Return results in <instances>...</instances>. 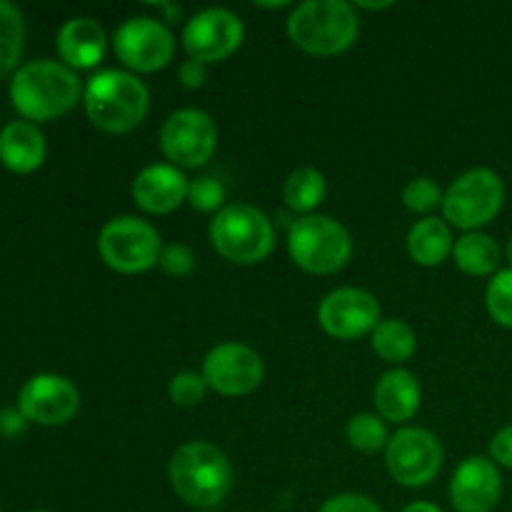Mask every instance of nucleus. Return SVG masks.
Returning a JSON list of instances; mask_svg holds the SVG:
<instances>
[{
  "label": "nucleus",
  "instance_id": "nucleus-22",
  "mask_svg": "<svg viewBox=\"0 0 512 512\" xmlns=\"http://www.w3.org/2000/svg\"><path fill=\"white\" fill-rule=\"evenodd\" d=\"M453 260L458 270L473 278H493L503 263V250H500L498 240L493 235L475 230V233H465L463 238L455 240Z\"/></svg>",
  "mask_w": 512,
  "mask_h": 512
},
{
  "label": "nucleus",
  "instance_id": "nucleus-26",
  "mask_svg": "<svg viewBox=\"0 0 512 512\" xmlns=\"http://www.w3.org/2000/svg\"><path fill=\"white\" fill-rule=\"evenodd\" d=\"M345 438L353 450L363 455L380 453V450L388 448V428H385V420L375 413H358L348 420V428H345Z\"/></svg>",
  "mask_w": 512,
  "mask_h": 512
},
{
  "label": "nucleus",
  "instance_id": "nucleus-1",
  "mask_svg": "<svg viewBox=\"0 0 512 512\" xmlns=\"http://www.w3.org/2000/svg\"><path fill=\"white\" fill-rule=\"evenodd\" d=\"M83 98L75 70L58 60H30L10 78V103L28 123H48L68 115Z\"/></svg>",
  "mask_w": 512,
  "mask_h": 512
},
{
  "label": "nucleus",
  "instance_id": "nucleus-21",
  "mask_svg": "<svg viewBox=\"0 0 512 512\" xmlns=\"http://www.w3.org/2000/svg\"><path fill=\"white\" fill-rule=\"evenodd\" d=\"M455 240L453 230L443 218H428L418 220L408 233V253L413 263L423 265V268H438L445 260L453 255Z\"/></svg>",
  "mask_w": 512,
  "mask_h": 512
},
{
  "label": "nucleus",
  "instance_id": "nucleus-36",
  "mask_svg": "<svg viewBox=\"0 0 512 512\" xmlns=\"http://www.w3.org/2000/svg\"><path fill=\"white\" fill-rule=\"evenodd\" d=\"M403 512H443V510H440L438 505H433V503H425V500H418V503H410V505H405Z\"/></svg>",
  "mask_w": 512,
  "mask_h": 512
},
{
  "label": "nucleus",
  "instance_id": "nucleus-15",
  "mask_svg": "<svg viewBox=\"0 0 512 512\" xmlns=\"http://www.w3.org/2000/svg\"><path fill=\"white\" fill-rule=\"evenodd\" d=\"M380 303L363 288H338L318 305V323L335 340L365 338L380 323Z\"/></svg>",
  "mask_w": 512,
  "mask_h": 512
},
{
  "label": "nucleus",
  "instance_id": "nucleus-7",
  "mask_svg": "<svg viewBox=\"0 0 512 512\" xmlns=\"http://www.w3.org/2000/svg\"><path fill=\"white\" fill-rule=\"evenodd\" d=\"M505 203V183L495 170L470 168L450 183L443 198V220L453 228L475 233L498 218Z\"/></svg>",
  "mask_w": 512,
  "mask_h": 512
},
{
  "label": "nucleus",
  "instance_id": "nucleus-4",
  "mask_svg": "<svg viewBox=\"0 0 512 512\" xmlns=\"http://www.w3.org/2000/svg\"><path fill=\"white\" fill-rule=\"evenodd\" d=\"M360 23L353 3L305 0L288 15V38L295 48L315 58H333L353 48Z\"/></svg>",
  "mask_w": 512,
  "mask_h": 512
},
{
  "label": "nucleus",
  "instance_id": "nucleus-28",
  "mask_svg": "<svg viewBox=\"0 0 512 512\" xmlns=\"http://www.w3.org/2000/svg\"><path fill=\"white\" fill-rule=\"evenodd\" d=\"M225 198H228V190L213 175H200L190 180L188 203L198 213H220L225 208Z\"/></svg>",
  "mask_w": 512,
  "mask_h": 512
},
{
  "label": "nucleus",
  "instance_id": "nucleus-19",
  "mask_svg": "<svg viewBox=\"0 0 512 512\" xmlns=\"http://www.w3.org/2000/svg\"><path fill=\"white\" fill-rule=\"evenodd\" d=\"M373 398L380 418L400 425L415 418L423 403V390H420V380L410 370L393 368L380 375Z\"/></svg>",
  "mask_w": 512,
  "mask_h": 512
},
{
  "label": "nucleus",
  "instance_id": "nucleus-16",
  "mask_svg": "<svg viewBox=\"0 0 512 512\" xmlns=\"http://www.w3.org/2000/svg\"><path fill=\"white\" fill-rule=\"evenodd\" d=\"M448 495L458 512H493L503 495V475L490 458L470 455L455 468Z\"/></svg>",
  "mask_w": 512,
  "mask_h": 512
},
{
  "label": "nucleus",
  "instance_id": "nucleus-6",
  "mask_svg": "<svg viewBox=\"0 0 512 512\" xmlns=\"http://www.w3.org/2000/svg\"><path fill=\"white\" fill-rule=\"evenodd\" d=\"M288 253L310 275H333L348 265L353 238L330 215H303L288 228Z\"/></svg>",
  "mask_w": 512,
  "mask_h": 512
},
{
  "label": "nucleus",
  "instance_id": "nucleus-9",
  "mask_svg": "<svg viewBox=\"0 0 512 512\" xmlns=\"http://www.w3.org/2000/svg\"><path fill=\"white\" fill-rule=\"evenodd\" d=\"M385 468L390 478L405 488H425L443 470V445L428 428H400L385 448Z\"/></svg>",
  "mask_w": 512,
  "mask_h": 512
},
{
  "label": "nucleus",
  "instance_id": "nucleus-5",
  "mask_svg": "<svg viewBox=\"0 0 512 512\" xmlns=\"http://www.w3.org/2000/svg\"><path fill=\"white\" fill-rule=\"evenodd\" d=\"M210 243L235 265L263 263L275 248V225L255 205H225L210 223Z\"/></svg>",
  "mask_w": 512,
  "mask_h": 512
},
{
  "label": "nucleus",
  "instance_id": "nucleus-10",
  "mask_svg": "<svg viewBox=\"0 0 512 512\" xmlns=\"http://www.w3.org/2000/svg\"><path fill=\"white\" fill-rule=\"evenodd\" d=\"M160 150L175 168H203L218 150V125L200 108L175 110L160 128Z\"/></svg>",
  "mask_w": 512,
  "mask_h": 512
},
{
  "label": "nucleus",
  "instance_id": "nucleus-31",
  "mask_svg": "<svg viewBox=\"0 0 512 512\" xmlns=\"http://www.w3.org/2000/svg\"><path fill=\"white\" fill-rule=\"evenodd\" d=\"M158 265L170 275V278H185V275L193 273L195 255H193V250L183 243L165 245L163 253H160Z\"/></svg>",
  "mask_w": 512,
  "mask_h": 512
},
{
  "label": "nucleus",
  "instance_id": "nucleus-23",
  "mask_svg": "<svg viewBox=\"0 0 512 512\" xmlns=\"http://www.w3.org/2000/svg\"><path fill=\"white\" fill-rule=\"evenodd\" d=\"M370 345H373L375 355L380 360L400 368V365L408 363L415 355L418 338H415V330L405 320L388 318L375 325V330L370 333Z\"/></svg>",
  "mask_w": 512,
  "mask_h": 512
},
{
  "label": "nucleus",
  "instance_id": "nucleus-24",
  "mask_svg": "<svg viewBox=\"0 0 512 512\" xmlns=\"http://www.w3.org/2000/svg\"><path fill=\"white\" fill-rule=\"evenodd\" d=\"M325 195H328V180L318 168H310V165L293 170L283 185L285 205L293 213L313 215V210L323 203Z\"/></svg>",
  "mask_w": 512,
  "mask_h": 512
},
{
  "label": "nucleus",
  "instance_id": "nucleus-42",
  "mask_svg": "<svg viewBox=\"0 0 512 512\" xmlns=\"http://www.w3.org/2000/svg\"><path fill=\"white\" fill-rule=\"evenodd\" d=\"M203 512H213V510H203Z\"/></svg>",
  "mask_w": 512,
  "mask_h": 512
},
{
  "label": "nucleus",
  "instance_id": "nucleus-30",
  "mask_svg": "<svg viewBox=\"0 0 512 512\" xmlns=\"http://www.w3.org/2000/svg\"><path fill=\"white\" fill-rule=\"evenodd\" d=\"M208 383H205L203 373H193V370H183V373L173 375L168 385V395L178 408H195L208 395Z\"/></svg>",
  "mask_w": 512,
  "mask_h": 512
},
{
  "label": "nucleus",
  "instance_id": "nucleus-12",
  "mask_svg": "<svg viewBox=\"0 0 512 512\" xmlns=\"http://www.w3.org/2000/svg\"><path fill=\"white\" fill-rule=\"evenodd\" d=\"M203 378L210 390L225 398H243L260 388L265 365L258 350L243 343H220L203 360Z\"/></svg>",
  "mask_w": 512,
  "mask_h": 512
},
{
  "label": "nucleus",
  "instance_id": "nucleus-3",
  "mask_svg": "<svg viewBox=\"0 0 512 512\" xmlns=\"http://www.w3.org/2000/svg\"><path fill=\"white\" fill-rule=\"evenodd\" d=\"M83 105L95 128L108 135H125L148 115L150 93L130 70H100L85 85Z\"/></svg>",
  "mask_w": 512,
  "mask_h": 512
},
{
  "label": "nucleus",
  "instance_id": "nucleus-33",
  "mask_svg": "<svg viewBox=\"0 0 512 512\" xmlns=\"http://www.w3.org/2000/svg\"><path fill=\"white\" fill-rule=\"evenodd\" d=\"M490 460L500 468L512 470V425H505L490 440Z\"/></svg>",
  "mask_w": 512,
  "mask_h": 512
},
{
  "label": "nucleus",
  "instance_id": "nucleus-34",
  "mask_svg": "<svg viewBox=\"0 0 512 512\" xmlns=\"http://www.w3.org/2000/svg\"><path fill=\"white\" fill-rule=\"evenodd\" d=\"M178 80H180V85L188 90L203 88V85L208 83V65L200 63V60H193V58L183 60L178 68Z\"/></svg>",
  "mask_w": 512,
  "mask_h": 512
},
{
  "label": "nucleus",
  "instance_id": "nucleus-32",
  "mask_svg": "<svg viewBox=\"0 0 512 512\" xmlns=\"http://www.w3.org/2000/svg\"><path fill=\"white\" fill-rule=\"evenodd\" d=\"M320 512H383L378 503L360 493H338L323 503Z\"/></svg>",
  "mask_w": 512,
  "mask_h": 512
},
{
  "label": "nucleus",
  "instance_id": "nucleus-29",
  "mask_svg": "<svg viewBox=\"0 0 512 512\" xmlns=\"http://www.w3.org/2000/svg\"><path fill=\"white\" fill-rule=\"evenodd\" d=\"M445 193L433 178H415L403 188V203L410 213L425 215L433 213L435 208H443Z\"/></svg>",
  "mask_w": 512,
  "mask_h": 512
},
{
  "label": "nucleus",
  "instance_id": "nucleus-2",
  "mask_svg": "<svg viewBox=\"0 0 512 512\" xmlns=\"http://www.w3.org/2000/svg\"><path fill=\"white\" fill-rule=\"evenodd\" d=\"M170 488L185 505L213 510L233 490V465L218 445L208 440H190L170 458Z\"/></svg>",
  "mask_w": 512,
  "mask_h": 512
},
{
  "label": "nucleus",
  "instance_id": "nucleus-39",
  "mask_svg": "<svg viewBox=\"0 0 512 512\" xmlns=\"http://www.w3.org/2000/svg\"><path fill=\"white\" fill-rule=\"evenodd\" d=\"M285 0H278V3H263V0H255V8H265V10H280L285 8Z\"/></svg>",
  "mask_w": 512,
  "mask_h": 512
},
{
  "label": "nucleus",
  "instance_id": "nucleus-8",
  "mask_svg": "<svg viewBox=\"0 0 512 512\" xmlns=\"http://www.w3.org/2000/svg\"><path fill=\"white\" fill-rule=\"evenodd\" d=\"M98 253L110 270L123 275H138L155 268L163 253L160 233L143 218L120 215L100 228Z\"/></svg>",
  "mask_w": 512,
  "mask_h": 512
},
{
  "label": "nucleus",
  "instance_id": "nucleus-27",
  "mask_svg": "<svg viewBox=\"0 0 512 512\" xmlns=\"http://www.w3.org/2000/svg\"><path fill=\"white\" fill-rule=\"evenodd\" d=\"M485 305L488 313L500 328L512 330V268L498 270L490 278L488 290H485Z\"/></svg>",
  "mask_w": 512,
  "mask_h": 512
},
{
  "label": "nucleus",
  "instance_id": "nucleus-25",
  "mask_svg": "<svg viewBox=\"0 0 512 512\" xmlns=\"http://www.w3.org/2000/svg\"><path fill=\"white\" fill-rule=\"evenodd\" d=\"M25 45L23 13L8 0H0V80L18 70Z\"/></svg>",
  "mask_w": 512,
  "mask_h": 512
},
{
  "label": "nucleus",
  "instance_id": "nucleus-18",
  "mask_svg": "<svg viewBox=\"0 0 512 512\" xmlns=\"http://www.w3.org/2000/svg\"><path fill=\"white\" fill-rule=\"evenodd\" d=\"M55 48H58L60 60L70 70H90L105 58L108 35L98 20L78 15V18H70L60 25Z\"/></svg>",
  "mask_w": 512,
  "mask_h": 512
},
{
  "label": "nucleus",
  "instance_id": "nucleus-13",
  "mask_svg": "<svg viewBox=\"0 0 512 512\" xmlns=\"http://www.w3.org/2000/svg\"><path fill=\"white\" fill-rule=\"evenodd\" d=\"M245 25L233 10L205 8L195 13L183 28V48L188 58L200 63L228 60L243 45Z\"/></svg>",
  "mask_w": 512,
  "mask_h": 512
},
{
  "label": "nucleus",
  "instance_id": "nucleus-35",
  "mask_svg": "<svg viewBox=\"0 0 512 512\" xmlns=\"http://www.w3.org/2000/svg\"><path fill=\"white\" fill-rule=\"evenodd\" d=\"M25 428H28V420L18 408L0 410V433L5 438H18V435L25 433Z\"/></svg>",
  "mask_w": 512,
  "mask_h": 512
},
{
  "label": "nucleus",
  "instance_id": "nucleus-37",
  "mask_svg": "<svg viewBox=\"0 0 512 512\" xmlns=\"http://www.w3.org/2000/svg\"><path fill=\"white\" fill-rule=\"evenodd\" d=\"M355 8H363V10H385V8H393V3H390V0H385V3H365V0H358V3H355Z\"/></svg>",
  "mask_w": 512,
  "mask_h": 512
},
{
  "label": "nucleus",
  "instance_id": "nucleus-11",
  "mask_svg": "<svg viewBox=\"0 0 512 512\" xmlns=\"http://www.w3.org/2000/svg\"><path fill=\"white\" fill-rule=\"evenodd\" d=\"M113 50L130 73L163 70L175 55V35L150 15H133L113 35Z\"/></svg>",
  "mask_w": 512,
  "mask_h": 512
},
{
  "label": "nucleus",
  "instance_id": "nucleus-40",
  "mask_svg": "<svg viewBox=\"0 0 512 512\" xmlns=\"http://www.w3.org/2000/svg\"><path fill=\"white\" fill-rule=\"evenodd\" d=\"M505 258H508L510 268H512V238L508 240V248H505Z\"/></svg>",
  "mask_w": 512,
  "mask_h": 512
},
{
  "label": "nucleus",
  "instance_id": "nucleus-20",
  "mask_svg": "<svg viewBox=\"0 0 512 512\" xmlns=\"http://www.w3.org/2000/svg\"><path fill=\"white\" fill-rule=\"evenodd\" d=\"M45 135L28 120H13L0 130V163L15 175L35 173L45 163Z\"/></svg>",
  "mask_w": 512,
  "mask_h": 512
},
{
  "label": "nucleus",
  "instance_id": "nucleus-41",
  "mask_svg": "<svg viewBox=\"0 0 512 512\" xmlns=\"http://www.w3.org/2000/svg\"><path fill=\"white\" fill-rule=\"evenodd\" d=\"M35 512H48V510H35Z\"/></svg>",
  "mask_w": 512,
  "mask_h": 512
},
{
  "label": "nucleus",
  "instance_id": "nucleus-38",
  "mask_svg": "<svg viewBox=\"0 0 512 512\" xmlns=\"http://www.w3.org/2000/svg\"><path fill=\"white\" fill-rule=\"evenodd\" d=\"M160 8L165 10V18L163 20H168V23H175V20H178L180 15H183V10L175 8V5H160Z\"/></svg>",
  "mask_w": 512,
  "mask_h": 512
},
{
  "label": "nucleus",
  "instance_id": "nucleus-17",
  "mask_svg": "<svg viewBox=\"0 0 512 512\" xmlns=\"http://www.w3.org/2000/svg\"><path fill=\"white\" fill-rule=\"evenodd\" d=\"M188 185L183 170L170 163H155L140 170L133 180V203L148 215L175 213L188 203Z\"/></svg>",
  "mask_w": 512,
  "mask_h": 512
},
{
  "label": "nucleus",
  "instance_id": "nucleus-14",
  "mask_svg": "<svg viewBox=\"0 0 512 512\" xmlns=\"http://www.w3.org/2000/svg\"><path fill=\"white\" fill-rule=\"evenodd\" d=\"M18 410L28 423L58 428L70 423L80 410V393L65 375H33L18 393Z\"/></svg>",
  "mask_w": 512,
  "mask_h": 512
}]
</instances>
